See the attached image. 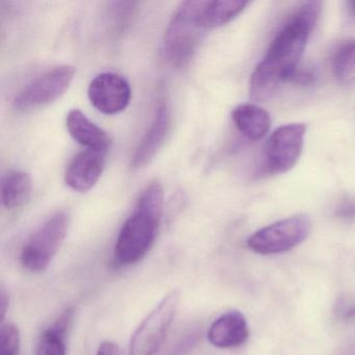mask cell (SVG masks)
<instances>
[{
  "instance_id": "e0dca14e",
  "label": "cell",
  "mask_w": 355,
  "mask_h": 355,
  "mask_svg": "<svg viewBox=\"0 0 355 355\" xmlns=\"http://www.w3.org/2000/svg\"><path fill=\"white\" fill-rule=\"evenodd\" d=\"M244 0H219L205 1L202 9V22L205 30H213L230 24L248 7Z\"/></svg>"
},
{
  "instance_id": "603a6c76",
  "label": "cell",
  "mask_w": 355,
  "mask_h": 355,
  "mask_svg": "<svg viewBox=\"0 0 355 355\" xmlns=\"http://www.w3.org/2000/svg\"><path fill=\"white\" fill-rule=\"evenodd\" d=\"M197 340H198V334L196 332H192L184 338V340L178 345V348L174 350L172 355H182L186 353L187 351L190 350L191 347L194 346L196 344Z\"/></svg>"
},
{
  "instance_id": "ba28073f",
  "label": "cell",
  "mask_w": 355,
  "mask_h": 355,
  "mask_svg": "<svg viewBox=\"0 0 355 355\" xmlns=\"http://www.w3.org/2000/svg\"><path fill=\"white\" fill-rule=\"evenodd\" d=\"M306 125L290 123L272 132L265 146L266 168L270 173L282 174L296 166L302 155Z\"/></svg>"
},
{
  "instance_id": "9a60e30c",
  "label": "cell",
  "mask_w": 355,
  "mask_h": 355,
  "mask_svg": "<svg viewBox=\"0 0 355 355\" xmlns=\"http://www.w3.org/2000/svg\"><path fill=\"white\" fill-rule=\"evenodd\" d=\"M33 182L31 175L21 170H12L3 178L1 200L8 209H20L32 196Z\"/></svg>"
},
{
  "instance_id": "ac0fdd59",
  "label": "cell",
  "mask_w": 355,
  "mask_h": 355,
  "mask_svg": "<svg viewBox=\"0 0 355 355\" xmlns=\"http://www.w3.org/2000/svg\"><path fill=\"white\" fill-rule=\"evenodd\" d=\"M331 69L340 85H355V39L343 41L336 46L332 53Z\"/></svg>"
},
{
  "instance_id": "4fadbf2b",
  "label": "cell",
  "mask_w": 355,
  "mask_h": 355,
  "mask_svg": "<svg viewBox=\"0 0 355 355\" xmlns=\"http://www.w3.org/2000/svg\"><path fill=\"white\" fill-rule=\"evenodd\" d=\"M68 132L74 141L87 149L107 153L111 147L112 139L105 130L91 121L80 110L69 111L66 118Z\"/></svg>"
},
{
  "instance_id": "ffe728a7",
  "label": "cell",
  "mask_w": 355,
  "mask_h": 355,
  "mask_svg": "<svg viewBox=\"0 0 355 355\" xmlns=\"http://www.w3.org/2000/svg\"><path fill=\"white\" fill-rule=\"evenodd\" d=\"M317 72L313 68H304L298 66L291 76L288 83H293L297 86L309 87L313 86L317 82Z\"/></svg>"
},
{
  "instance_id": "277c9868",
  "label": "cell",
  "mask_w": 355,
  "mask_h": 355,
  "mask_svg": "<svg viewBox=\"0 0 355 355\" xmlns=\"http://www.w3.org/2000/svg\"><path fill=\"white\" fill-rule=\"evenodd\" d=\"M70 216L66 211L53 214L28 239L20 251L24 269L32 273L44 272L57 255L69 230Z\"/></svg>"
},
{
  "instance_id": "6da1fadb",
  "label": "cell",
  "mask_w": 355,
  "mask_h": 355,
  "mask_svg": "<svg viewBox=\"0 0 355 355\" xmlns=\"http://www.w3.org/2000/svg\"><path fill=\"white\" fill-rule=\"evenodd\" d=\"M321 9L319 1L302 3L275 35L267 53L251 76L249 92L253 99L267 101L284 83H288L299 66Z\"/></svg>"
},
{
  "instance_id": "30bf717a",
  "label": "cell",
  "mask_w": 355,
  "mask_h": 355,
  "mask_svg": "<svg viewBox=\"0 0 355 355\" xmlns=\"http://www.w3.org/2000/svg\"><path fill=\"white\" fill-rule=\"evenodd\" d=\"M171 115L169 107L164 99L157 103L155 115L145 132L144 136L139 142L130 159L132 169L139 170L146 167L157 155L170 132Z\"/></svg>"
},
{
  "instance_id": "8992f818",
  "label": "cell",
  "mask_w": 355,
  "mask_h": 355,
  "mask_svg": "<svg viewBox=\"0 0 355 355\" xmlns=\"http://www.w3.org/2000/svg\"><path fill=\"white\" fill-rule=\"evenodd\" d=\"M311 230L309 216L304 214L292 216L257 230L249 236L247 246L259 254L286 252L306 240Z\"/></svg>"
},
{
  "instance_id": "4316f807",
  "label": "cell",
  "mask_w": 355,
  "mask_h": 355,
  "mask_svg": "<svg viewBox=\"0 0 355 355\" xmlns=\"http://www.w3.org/2000/svg\"><path fill=\"white\" fill-rule=\"evenodd\" d=\"M347 7H348L349 13L355 17V0H351L347 3Z\"/></svg>"
},
{
  "instance_id": "5bb4252c",
  "label": "cell",
  "mask_w": 355,
  "mask_h": 355,
  "mask_svg": "<svg viewBox=\"0 0 355 355\" xmlns=\"http://www.w3.org/2000/svg\"><path fill=\"white\" fill-rule=\"evenodd\" d=\"M232 118L236 128L249 140H261L271 126L269 113L252 103H243L234 107Z\"/></svg>"
},
{
  "instance_id": "5b68a950",
  "label": "cell",
  "mask_w": 355,
  "mask_h": 355,
  "mask_svg": "<svg viewBox=\"0 0 355 355\" xmlns=\"http://www.w3.org/2000/svg\"><path fill=\"white\" fill-rule=\"evenodd\" d=\"M178 290L166 294L130 338L128 355H157L165 343L180 305Z\"/></svg>"
},
{
  "instance_id": "3957f363",
  "label": "cell",
  "mask_w": 355,
  "mask_h": 355,
  "mask_svg": "<svg viewBox=\"0 0 355 355\" xmlns=\"http://www.w3.org/2000/svg\"><path fill=\"white\" fill-rule=\"evenodd\" d=\"M203 5L205 1H184L170 18L164 35V53L173 67L190 63L207 32L202 22Z\"/></svg>"
},
{
  "instance_id": "2e32d148",
  "label": "cell",
  "mask_w": 355,
  "mask_h": 355,
  "mask_svg": "<svg viewBox=\"0 0 355 355\" xmlns=\"http://www.w3.org/2000/svg\"><path fill=\"white\" fill-rule=\"evenodd\" d=\"M73 313V309H66L53 325L42 332L37 343L36 355H66V336Z\"/></svg>"
},
{
  "instance_id": "52a82bcc",
  "label": "cell",
  "mask_w": 355,
  "mask_h": 355,
  "mask_svg": "<svg viewBox=\"0 0 355 355\" xmlns=\"http://www.w3.org/2000/svg\"><path fill=\"white\" fill-rule=\"evenodd\" d=\"M74 74L76 70L70 65L55 66L43 72L16 94L14 109L28 112L51 105L67 92Z\"/></svg>"
},
{
  "instance_id": "7a4b0ae2",
  "label": "cell",
  "mask_w": 355,
  "mask_h": 355,
  "mask_svg": "<svg viewBox=\"0 0 355 355\" xmlns=\"http://www.w3.org/2000/svg\"><path fill=\"white\" fill-rule=\"evenodd\" d=\"M164 199L163 186L157 180L149 182L141 192L116 241L113 253L116 268L139 263L153 248L163 219Z\"/></svg>"
},
{
  "instance_id": "8fae6325",
  "label": "cell",
  "mask_w": 355,
  "mask_h": 355,
  "mask_svg": "<svg viewBox=\"0 0 355 355\" xmlns=\"http://www.w3.org/2000/svg\"><path fill=\"white\" fill-rule=\"evenodd\" d=\"M105 166V153L82 151L72 157L65 171V182L76 192L91 190L101 180Z\"/></svg>"
},
{
  "instance_id": "484cf974",
  "label": "cell",
  "mask_w": 355,
  "mask_h": 355,
  "mask_svg": "<svg viewBox=\"0 0 355 355\" xmlns=\"http://www.w3.org/2000/svg\"><path fill=\"white\" fill-rule=\"evenodd\" d=\"M340 355H355V343L345 348Z\"/></svg>"
},
{
  "instance_id": "cb8c5ba5",
  "label": "cell",
  "mask_w": 355,
  "mask_h": 355,
  "mask_svg": "<svg viewBox=\"0 0 355 355\" xmlns=\"http://www.w3.org/2000/svg\"><path fill=\"white\" fill-rule=\"evenodd\" d=\"M96 355H122L119 346L112 340H105L99 345Z\"/></svg>"
},
{
  "instance_id": "d4e9b609",
  "label": "cell",
  "mask_w": 355,
  "mask_h": 355,
  "mask_svg": "<svg viewBox=\"0 0 355 355\" xmlns=\"http://www.w3.org/2000/svg\"><path fill=\"white\" fill-rule=\"evenodd\" d=\"M8 307H9V294L5 288H1L0 292V313H1V323L5 320L6 313H7Z\"/></svg>"
},
{
  "instance_id": "7402d4cb",
  "label": "cell",
  "mask_w": 355,
  "mask_h": 355,
  "mask_svg": "<svg viewBox=\"0 0 355 355\" xmlns=\"http://www.w3.org/2000/svg\"><path fill=\"white\" fill-rule=\"evenodd\" d=\"M334 216L343 221L355 220V199H345L336 207Z\"/></svg>"
},
{
  "instance_id": "44dd1931",
  "label": "cell",
  "mask_w": 355,
  "mask_h": 355,
  "mask_svg": "<svg viewBox=\"0 0 355 355\" xmlns=\"http://www.w3.org/2000/svg\"><path fill=\"white\" fill-rule=\"evenodd\" d=\"M336 315L343 321L355 319V298L342 297L336 303Z\"/></svg>"
},
{
  "instance_id": "9c48e42d",
  "label": "cell",
  "mask_w": 355,
  "mask_h": 355,
  "mask_svg": "<svg viewBox=\"0 0 355 355\" xmlns=\"http://www.w3.org/2000/svg\"><path fill=\"white\" fill-rule=\"evenodd\" d=\"M88 97L95 109L105 115L121 113L132 101L130 83L115 72H103L91 80Z\"/></svg>"
},
{
  "instance_id": "7c38bea8",
  "label": "cell",
  "mask_w": 355,
  "mask_h": 355,
  "mask_svg": "<svg viewBox=\"0 0 355 355\" xmlns=\"http://www.w3.org/2000/svg\"><path fill=\"white\" fill-rule=\"evenodd\" d=\"M246 318L238 311L223 313L209 326L207 338L213 346L221 349L236 348L248 338Z\"/></svg>"
},
{
  "instance_id": "d6986e66",
  "label": "cell",
  "mask_w": 355,
  "mask_h": 355,
  "mask_svg": "<svg viewBox=\"0 0 355 355\" xmlns=\"http://www.w3.org/2000/svg\"><path fill=\"white\" fill-rule=\"evenodd\" d=\"M20 331L11 322L1 323L0 327V355H19Z\"/></svg>"
}]
</instances>
